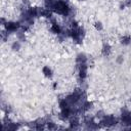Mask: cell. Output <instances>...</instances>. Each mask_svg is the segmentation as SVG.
I'll use <instances>...</instances> for the list:
<instances>
[{
  "mask_svg": "<svg viewBox=\"0 0 131 131\" xmlns=\"http://www.w3.org/2000/svg\"><path fill=\"white\" fill-rule=\"evenodd\" d=\"M85 76H86V68H85V66L83 65V68H81V70H80V77L84 78Z\"/></svg>",
  "mask_w": 131,
  "mask_h": 131,
  "instance_id": "cell-7",
  "label": "cell"
},
{
  "mask_svg": "<svg viewBox=\"0 0 131 131\" xmlns=\"http://www.w3.org/2000/svg\"><path fill=\"white\" fill-rule=\"evenodd\" d=\"M116 122H117V121H116L113 117H107V118H104V119H103L102 124L106 125V126H112V125L116 124Z\"/></svg>",
  "mask_w": 131,
  "mask_h": 131,
  "instance_id": "cell-2",
  "label": "cell"
},
{
  "mask_svg": "<svg viewBox=\"0 0 131 131\" xmlns=\"http://www.w3.org/2000/svg\"><path fill=\"white\" fill-rule=\"evenodd\" d=\"M122 121H123L125 124H131V116H129V115L123 116L122 117Z\"/></svg>",
  "mask_w": 131,
  "mask_h": 131,
  "instance_id": "cell-5",
  "label": "cell"
},
{
  "mask_svg": "<svg viewBox=\"0 0 131 131\" xmlns=\"http://www.w3.org/2000/svg\"><path fill=\"white\" fill-rule=\"evenodd\" d=\"M60 107H62V109L68 108V102H66V100H62V102H60Z\"/></svg>",
  "mask_w": 131,
  "mask_h": 131,
  "instance_id": "cell-10",
  "label": "cell"
},
{
  "mask_svg": "<svg viewBox=\"0 0 131 131\" xmlns=\"http://www.w3.org/2000/svg\"><path fill=\"white\" fill-rule=\"evenodd\" d=\"M62 115H63V117L68 118V117H69V115H70V109H69V108L62 109Z\"/></svg>",
  "mask_w": 131,
  "mask_h": 131,
  "instance_id": "cell-6",
  "label": "cell"
},
{
  "mask_svg": "<svg viewBox=\"0 0 131 131\" xmlns=\"http://www.w3.org/2000/svg\"><path fill=\"white\" fill-rule=\"evenodd\" d=\"M52 31H53V32H55V33H59L60 32V28L58 27V25H53V26H52Z\"/></svg>",
  "mask_w": 131,
  "mask_h": 131,
  "instance_id": "cell-8",
  "label": "cell"
},
{
  "mask_svg": "<svg viewBox=\"0 0 131 131\" xmlns=\"http://www.w3.org/2000/svg\"><path fill=\"white\" fill-rule=\"evenodd\" d=\"M43 72L45 73L46 76H51V71H50L48 68H44V69H43Z\"/></svg>",
  "mask_w": 131,
  "mask_h": 131,
  "instance_id": "cell-9",
  "label": "cell"
},
{
  "mask_svg": "<svg viewBox=\"0 0 131 131\" xmlns=\"http://www.w3.org/2000/svg\"><path fill=\"white\" fill-rule=\"evenodd\" d=\"M19 28V24L16 23H7L6 24V29L8 31H15Z\"/></svg>",
  "mask_w": 131,
  "mask_h": 131,
  "instance_id": "cell-3",
  "label": "cell"
},
{
  "mask_svg": "<svg viewBox=\"0 0 131 131\" xmlns=\"http://www.w3.org/2000/svg\"><path fill=\"white\" fill-rule=\"evenodd\" d=\"M52 8H53L56 12H58V14H63V15H68L69 14L68 5L62 1H58V2L54 3L53 5H52Z\"/></svg>",
  "mask_w": 131,
  "mask_h": 131,
  "instance_id": "cell-1",
  "label": "cell"
},
{
  "mask_svg": "<svg viewBox=\"0 0 131 131\" xmlns=\"http://www.w3.org/2000/svg\"><path fill=\"white\" fill-rule=\"evenodd\" d=\"M79 94L78 93H74V94H72L71 96H69V100L70 102H76L78 99H79Z\"/></svg>",
  "mask_w": 131,
  "mask_h": 131,
  "instance_id": "cell-4",
  "label": "cell"
}]
</instances>
